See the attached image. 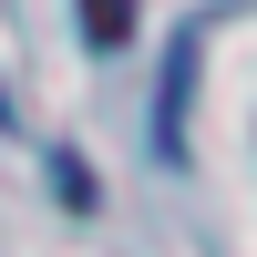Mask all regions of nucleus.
<instances>
[{
	"label": "nucleus",
	"mask_w": 257,
	"mask_h": 257,
	"mask_svg": "<svg viewBox=\"0 0 257 257\" xmlns=\"http://www.w3.org/2000/svg\"><path fill=\"white\" fill-rule=\"evenodd\" d=\"M82 41H93V52L134 41V0H82Z\"/></svg>",
	"instance_id": "f257e3e1"
}]
</instances>
